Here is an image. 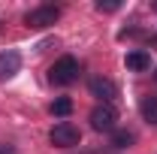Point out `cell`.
<instances>
[{"label":"cell","instance_id":"obj_12","mask_svg":"<svg viewBox=\"0 0 157 154\" xmlns=\"http://www.w3.org/2000/svg\"><path fill=\"white\" fill-rule=\"evenodd\" d=\"M0 154H15V151H12V148H3V145H0Z\"/></svg>","mask_w":157,"mask_h":154},{"label":"cell","instance_id":"obj_5","mask_svg":"<svg viewBox=\"0 0 157 154\" xmlns=\"http://www.w3.org/2000/svg\"><path fill=\"white\" fill-rule=\"evenodd\" d=\"M88 88H91V94H94V97H100L103 103H112V100L118 97L115 82H112V79H103V76L91 79V85H88Z\"/></svg>","mask_w":157,"mask_h":154},{"label":"cell","instance_id":"obj_8","mask_svg":"<svg viewBox=\"0 0 157 154\" xmlns=\"http://www.w3.org/2000/svg\"><path fill=\"white\" fill-rule=\"evenodd\" d=\"M139 112H142V118L148 121V124H157V97H142L139 100Z\"/></svg>","mask_w":157,"mask_h":154},{"label":"cell","instance_id":"obj_4","mask_svg":"<svg viewBox=\"0 0 157 154\" xmlns=\"http://www.w3.org/2000/svg\"><path fill=\"white\" fill-rule=\"evenodd\" d=\"M115 121H118V112L109 106V103H100L91 109V127L106 133V130H115Z\"/></svg>","mask_w":157,"mask_h":154},{"label":"cell","instance_id":"obj_9","mask_svg":"<svg viewBox=\"0 0 157 154\" xmlns=\"http://www.w3.org/2000/svg\"><path fill=\"white\" fill-rule=\"evenodd\" d=\"M48 109H52V115H58V118H67L70 112H73V100H70V97H58V100H55V103H52Z\"/></svg>","mask_w":157,"mask_h":154},{"label":"cell","instance_id":"obj_2","mask_svg":"<svg viewBox=\"0 0 157 154\" xmlns=\"http://www.w3.org/2000/svg\"><path fill=\"white\" fill-rule=\"evenodd\" d=\"M48 139H52V145H55V148H73V145H78V142H82V133H78L76 124L60 121V124H55V127H52Z\"/></svg>","mask_w":157,"mask_h":154},{"label":"cell","instance_id":"obj_7","mask_svg":"<svg viewBox=\"0 0 157 154\" xmlns=\"http://www.w3.org/2000/svg\"><path fill=\"white\" fill-rule=\"evenodd\" d=\"M124 64H127V70H133V73H145V70L151 67V58H148L145 52H130V55L124 58Z\"/></svg>","mask_w":157,"mask_h":154},{"label":"cell","instance_id":"obj_3","mask_svg":"<svg viewBox=\"0 0 157 154\" xmlns=\"http://www.w3.org/2000/svg\"><path fill=\"white\" fill-rule=\"evenodd\" d=\"M58 18H60V9H58V6H36V9L27 12L24 24L33 27V30H42V27H52Z\"/></svg>","mask_w":157,"mask_h":154},{"label":"cell","instance_id":"obj_1","mask_svg":"<svg viewBox=\"0 0 157 154\" xmlns=\"http://www.w3.org/2000/svg\"><path fill=\"white\" fill-rule=\"evenodd\" d=\"M48 79H52L55 85H73V82L78 79V60L70 58V55H63L60 60H55V64H52Z\"/></svg>","mask_w":157,"mask_h":154},{"label":"cell","instance_id":"obj_11","mask_svg":"<svg viewBox=\"0 0 157 154\" xmlns=\"http://www.w3.org/2000/svg\"><path fill=\"white\" fill-rule=\"evenodd\" d=\"M118 6H121L118 0H97V9H100V12H115Z\"/></svg>","mask_w":157,"mask_h":154},{"label":"cell","instance_id":"obj_10","mask_svg":"<svg viewBox=\"0 0 157 154\" xmlns=\"http://www.w3.org/2000/svg\"><path fill=\"white\" fill-rule=\"evenodd\" d=\"M112 142H115L118 148H130V145L136 142V133H133V130H118V133L112 136Z\"/></svg>","mask_w":157,"mask_h":154},{"label":"cell","instance_id":"obj_13","mask_svg":"<svg viewBox=\"0 0 157 154\" xmlns=\"http://www.w3.org/2000/svg\"><path fill=\"white\" fill-rule=\"evenodd\" d=\"M154 12H157V3H154Z\"/></svg>","mask_w":157,"mask_h":154},{"label":"cell","instance_id":"obj_6","mask_svg":"<svg viewBox=\"0 0 157 154\" xmlns=\"http://www.w3.org/2000/svg\"><path fill=\"white\" fill-rule=\"evenodd\" d=\"M21 70V55L18 52H0V82L12 79Z\"/></svg>","mask_w":157,"mask_h":154}]
</instances>
